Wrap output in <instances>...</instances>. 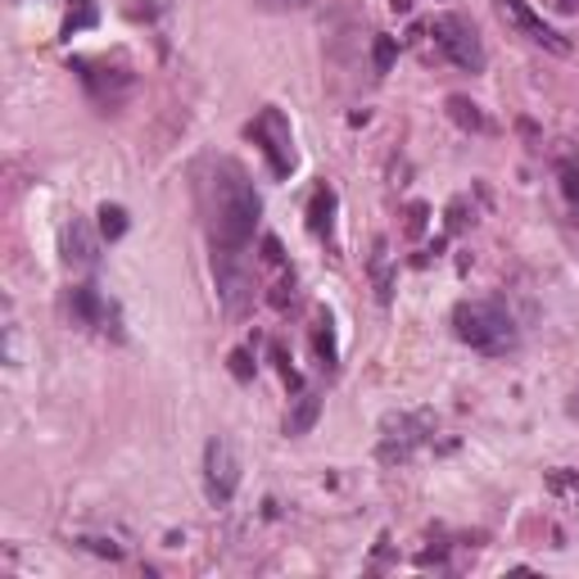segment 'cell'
<instances>
[{
	"label": "cell",
	"mask_w": 579,
	"mask_h": 579,
	"mask_svg": "<svg viewBox=\"0 0 579 579\" xmlns=\"http://www.w3.org/2000/svg\"><path fill=\"white\" fill-rule=\"evenodd\" d=\"M371 267H376V290H380V303H390V277H385V241H376Z\"/></svg>",
	"instance_id": "15"
},
{
	"label": "cell",
	"mask_w": 579,
	"mask_h": 579,
	"mask_svg": "<svg viewBox=\"0 0 579 579\" xmlns=\"http://www.w3.org/2000/svg\"><path fill=\"white\" fill-rule=\"evenodd\" d=\"M249 136L263 145L267 164H272L277 177L294 172V136H290V119H286L281 109H263L258 119H254V127H249Z\"/></svg>",
	"instance_id": "8"
},
{
	"label": "cell",
	"mask_w": 579,
	"mask_h": 579,
	"mask_svg": "<svg viewBox=\"0 0 579 579\" xmlns=\"http://www.w3.org/2000/svg\"><path fill=\"white\" fill-rule=\"evenodd\" d=\"M100 226H91L87 218H68L64 222V236H59V245H64V263L73 267V272H96L100 267Z\"/></svg>",
	"instance_id": "9"
},
{
	"label": "cell",
	"mask_w": 579,
	"mask_h": 579,
	"mask_svg": "<svg viewBox=\"0 0 579 579\" xmlns=\"http://www.w3.org/2000/svg\"><path fill=\"white\" fill-rule=\"evenodd\" d=\"M493 10H498V19L508 23V32L521 36V42L548 51V55H570V42H566L557 27L544 23V14L530 10V0H493Z\"/></svg>",
	"instance_id": "5"
},
{
	"label": "cell",
	"mask_w": 579,
	"mask_h": 579,
	"mask_svg": "<svg viewBox=\"0 0 579 579\" xmlns=\"http://www.w3.org/2000/svg\"><path fill=\"white\" fill-rule=\"evenodd\" d=\"M431 36H435V46L439 55L461 68V73H485V42H480V32L471 19H461V14H439L431 23Z\"/></svg>",
	"instance_id": "3"
},
{
	"label": "cell",
	"mask_w": 579,
	"mask_h": 579,
	"mask_svg": "<svg viewBox=\"0 0 579 579\" xmlns=\"http://www.w3.org/2000/svg\"><path fill=\"white\" fill-rule=\"evenodd\" d=\"M390 64H394V42L390 36H380L376 42V73H390Z\"/></svg>",
	"instance_id": "18"
},
{
	"label": "cell",
	"mask_w": 579,
	"mask_h": 579,
	"mask_svg": "<svg viewBox=\"0 0 579 579\" xmlns=\"http://www.w3.org/2000/svg\"><path fill=\"white\" fill-rule=\"evenodd\" d=\"M213 277H218V294L226 303V313H245L249 299H254L249 254H241V249H213Z\"/></svg>",
	"instance_id": "6"
},
{
	"label": "cell",
	"mask_w": 579,
	"mask_h": 579,
	"mask_svg": "<svg viewBox=\"0 0 579 579\" xmlns=\"http://www.w3.org/2000/svg\"><path fill=\"white\" fill-rule=\"evenodd\" d=\"M100 236L104 241H123L127 236V209L123 204H100Z\"/></svg>",
	"instance_id": "13"
},
{
	"label": "cell",
	"mask_w": 579,
	"mask_h": 579,
	"mask_svg": "<svg viewBox=\"0 0 579 579\" xmlns=\"http://www.w3.org/2000/svg\"><path fill=\"white\" fill-rule=\"evenodd\" d=\"M231 371H236L241 380H249V376H254V367H249V354H231Z\"/></svg>",
	"instance_id": "20"
},
{
	"label": "cell",
	"mask_w": 579,
	"mask_h": 579,
	"mask_svg": "<svg viewBox=\"0 0 579 579\" xmlns=\"http://www.w3.org/2000/svg\"><path fill=\"white\" fill-rule=\"evenodd\" d=\"M426 435H431V416L426 412H399V416H385V426H380V461H408L421 444H426Z\"/></svg>",
	"instance_id": "7"
},
{
	"label": "cell",
	"mask_w": 579,
	"mask_h": 579,
	"mask_svg": "<svg viewBox=\"0 0 579 579\" xmlns=\"http://www.w3.org/2000/svg\"><path fill=\"white\" fill-rule=\"evenodd\" d=\"M331 209H335V196H331V190H318V196H313V218H308V226H313L318 236L331 231Z\"/></svg>",
	"instance_id": "14"
},
{
	"label": "cell",
	"mask_w": 579,
	"mask_h": 579,
	"mask_svg": "<svg viewBox=\"0 0 579 579\" xmlns=\"http://www.w3.org/2000/svg\"><path fill=\"white\" fill-rule=\"evenodd\" d=\"M263 254H267V263H281V245H277L272 236H267V241H263Z\"/></svg>",
	"instance_id": "21"
},
{
	"label": "cell",
	"mask_w": 579,
	"mask_h": 579,
	"mask_svg": "<svg viewBox=\"0 0 579 579\" xmlns=\"http://www.w3.org/2000/svg\"><path fill=\"white\" fill-rule=\"evenodd\" d=\"M68 313H73V322H82V326H104L109 322V303L100 299L96 286H73Z\"/></svg>",
	"instance_id": "10"
},
{
	"label": "cell",
	"mask_w": 579,
	"mask_h": 579,
	"mask_svg": "<svg viewBox=\"0 0 579 579\" xmlns=\"http://www.w3.org/2000/svg\"><path fill=\"white\" fill-rule=\"evenodd\" d=\"M200 196H204V218H209L213 249L249 254V241L258 231V213H263V200H258L249 172L236 159H213L204 181H200Z\"/></svg>",
	"instance_id": "1"
},
{
	"label": "cell",
	"mask_w": 579,
	"mask_h": 579,
	"mask_svg": "<svg viewBox=\"0 0 579 579\" xmlns=\"http://www.w3.org/2000/svg\"><path fill=\"white\" fill-rule=\"evenodd\" d=\"M82 548H91V553H100V557H123V548L119 544H104V538H77Z\"/></svg>",
	"instance_id": "19"
},
{
	"label": "cell",
	"mask_w": 579,
	"mask_h": 579,
	"mask_svg": "<svg viewBox=\"0 0 579 579\" xmlns=\"http://www.w3.org/2000/svg\"><path fill=\"white\" fill-rule=\"evenodd\" d=\"M318 416H322V399H318L313 390H299V399H294L290 412H286V435H290V439L308 435V431L318 426Z\"/></svg>",
	"instance_id": "11"
},
{
	"label": "cell",
	"mask_w": 579,
	"mask_h": 579,
	"mask_svg": "<svg viewBox=\"0 0 579 579\" xmlns=\"http://www.w3.org/2000/svg\"><path fill=\"white\" fill-rule=\"evenodd\" d=\"M453 331L467 349H476L485 358H508L521 344L516 318L508 313L503 299H461L453 308Z\"/></svg>",
	"instance_id": "2"
},
{
	"label": "cell",
	"mask_w": 579,
	"mask_h": 579,
	"mask_svg": "<svg viewBox=\"0 0 579 579\" xmlns=\"http://www.w3.org/2000/svg\"><path fill=\"white\" fill-rule=\"evenodd\" d=\"M448 113H453V119H457L461 127H467V132H489L480 104H471L467 96H453V100H448Z\"/></svg>",
	"instance_id": "12"
},
{
	"label": "cell",
	"mask_w": 579,
	"mask_h": 579,
	"mask_svg": "<svg viewBox=\"0 0 579 579\" xmlns=\"http://www.w3.org/2000/svg\"><path fill=\"white\" fill-rule=\"evenodd\" d=\"M258 10H267V14H294V10H308L313 0H254Z\"/></svg>",
	"instance_id": "16"
},
{
	"label": "cell",
	"mask_w": 579,
	"mask_h": 579,
	"mask_svg": "<svg viewBox=\"0 0 579 579\" xmlns=\"http://www.w3.org/2000/svg\"><path fill=\"white\" fill-rule=\"evenodd\" d=\"M318 354H322V367L335 363V339H331V322H326V318L318 322Z\"/></svg>",
	"instance_id": "17"
},
{
	"label": "cell",
	"mask_w": 579,
	"mask_h": 579,
	"mask_svg": "<svg viewBox=\"0 0 579 579\" xmlns=\"http://www.w3.org/2000/svg\"><path fill=\"white\" fill-rule=\"evenodd\" d=\"M557 5H561V10H579V0H557Z\"/></svg>",
	"instance_id": "22"
},
{
	"label": "cell",
	"mask_w": 579,
	"mask_h": 579,
	"mask_svg": "<svg viewBox=\"0 0 579 579\" xmlns=\"http://www.w3.org/2000/svg\"><path fill=\"white\" fill-rule=\"evenodd\" d=\"M241 489V457H236V444L226 435H213L204 444V493L213 508H226L231 498Z\"/></svg>",
	"instance_id": "4"
}]
</instances>
